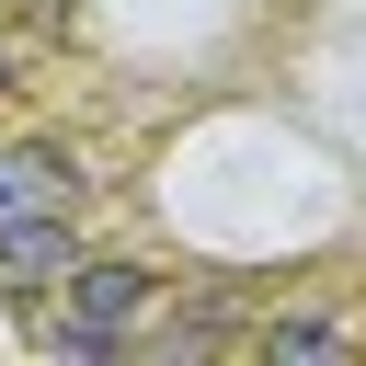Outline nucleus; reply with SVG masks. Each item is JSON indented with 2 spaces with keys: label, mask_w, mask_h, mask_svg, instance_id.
Returning <instances> with one entry per match:
<instances>
[{
  "label": "nucleus",
  "mask_w": 366,
  "mask_h": 366,
  "mask_svg": "<svg viewBox=\"0 0 366 366\" xmlns=\"http://www.w3.org/2000/svg\"><path fill=\"white\" fill-rule=\"evenodd\" d=\"M69 263H80L69 217H34V206H0V274H69Z\"/></svg>",
  "instance_id": "1"
},
{
  "label": "nucleus",
  "mask_w": 366,
  "mask_h": 366,
  "mask_svg": "<svg viewBox=\"0 0 366 366\" xmlns=\"http://www.w3.org/2000/svg\"><path fill=\"white\" fill-rule=\"evenodd\" d=\"M69 309L103 320V332H126V320L149 309V274H137V263H69Z\"/></svg>",
  "instance_id": "2"
},
{
  "label": "nucleus",
  "mask_w": 366,
  "mask_h": 366,
  "mask_svg": "<svg viewBox=\"0 0 366 366\" xmlns=\"http://www.w3.org/2000/svg\"><path fill=\"white\" fill-rule=\"evenodd\" d=\"M11 172H23V194H69V149H11Z\"/></svg>",
  "instance_id": "3"
},
{
  "label": "nucleus",
  "mask_w": 366,
  "mask_h": 366,
  "mask_svg": "<svg viewBox=\"0 0 366 366\" xmlns=\"http://www.w3.org/2000/svg\"><path fill=\"white\" fill-rule=\"evenodd\" d=\"M332 343H343L332 320H274V355H332Z\"/></svg>",
  "instance_id": "4"
},
{
  "label": "nucleus",
  "mask_w": 366,
  "mask_h": 366,
  "mask_svg": "<svg viewBox=\"0 0 366 366\" xmlns=\"http://www.w3.org/2000/svg\"><path fill=\"white\" fill-rule=\"evenodd\" d=\"M0 206H23V172H11V160H0Z\"/></svg>",
  "instance_id": "5"
},
{
  "label": "nucleus",
  "mask_w": 366,
  "mask_h": 366,
  "mask_svg": "<svg viewBox=\"0 0 366 366\" xmlns=\"http://www.w3.org/2000/svg\"><path fill=\"white\" fill-rule=\"evenodd\" d=\"M0 92H11V46H0Z\"/></svg>",
  "instance_id": "6"
}]
</instances>
